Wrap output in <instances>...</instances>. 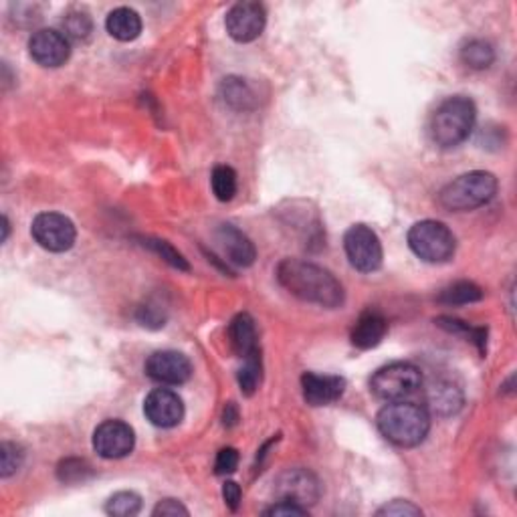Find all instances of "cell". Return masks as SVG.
<instances>
[{"label":"cell","instance_id":"cell-38","mask_svg":"<svg viewBox=\"0 0 517 517\" xmlns=\"http://www.w3.org/2000/svg\"><path fill=\"white\" fill-rule=\"evenodd\" d=\"M3 231H4V235H3V243H4L8 239V231H11V225H8L6 217H3Z\"/></svg>","mask_w":517,"mask_h":517},{"label":"cell","instance_id":"cell-31","mask_svg":"<svg viewBox=\"0 0 517 517\" xmlns=\"http://www.w3.org/2000/svg\"><path fill=\"white\" fill-rule=\"evenodd\" d=\"M24 461V453L19 445L14 442H3L0 445V477L6 479L21 469Z\"/></svg>","mask_w":517,"mask_h":517},{"label":"cell","instance_id":"cell-8","mask_svg":"<svg viewBox=\"0 0 517 517\" xmlns=\"http://www.w3.org/2000/svg\"><path fill=\"white\" fill-rule=\"evenodd\" d=\"M32 239L49 253H65L69 251L77 239V231L73 220L61 212H43L35 217L31 227Z\"/></svg>","mask_w":517,"mask_h":517},{"label":"cell","instance_id":"cell-1","mask_svg":"<svg viewBox=\"0 0 517 517\" xmlns=\"http://www.w3.org/2000/svg\"><path fill=\"white\" fill-rule=\"evenodd\" d=\"M277 281L293 298L327 309L340 308L346 293L330 271L309 261L283 259L277 267Z\"/></svg>","mask_w":517,"mask_h":517},{"label":"cell","instance_id":"cell-25","mask_svg":"<svg viewBox=\"0 0 517 517\" xmlns=\"http://www.w3.org/2000/svg\"><path fill=\"white\" fill-rule=\"evenodd\" d=\"M142 510V497L134 491H120L113 494L105 504V513L111 517H134Z\"/></svg>","mask_w":517,"mask_h":517},{"label":"cell","instance_id":"cell-21","mask_svg":"<svg viewBox=\"0 0 517 517\" xmlns=\"http://www.w3.org/2000/svg\"><path fill=\"white\" fill-rule=\"evenodd\" d=\"M461 61L469 69H489L495 63V47L486 39H471L461 47Z\"/></svg>","mask_w":517,"mask_h":517},{"label":"cell","instance_id":"cell-37","mask_svg":"<svg viewBox=\"0 0 517 517\" xmlns=\"http://www.w3.org/2000/svg\"><path fill=\"white\" fill-rule=\"evenodd\" d=\"M236 421H239V413H236V406L233 402H228L225 413H223V424L225 426H235Z\"/></svg>","mask_w":517,"mask_h":517},{"label":"cell","instance_id":"cell-4","mask_svg":"<svg viewBox=\"0 0 517 517\" xmlns=\"http://www.w3.org/2000/svg\"><path fill=\"white\" fill-rule=\"evenodd\" d=\"M497 194V178L486 170L467 172L442 188L439 202L450 212H469L486 207Z\"/></svg>","mask_w":517,"mask_h":517},{"label":"cell","instance_id":"cell-24","mask_svg":"<svg viewBox=\"0 0 517 517\" xmlns=\"http://www.w3.org/2000/svg\"><path fill=\"white\" fill-rule=\"evenodd\" d=\"M243 366L239 370V387L245 397H253L257 392L261 379H263V362H261V350L253 352V354L241 358Z\"/></svg>","mask_w":517,"mask_h":517},{"label":"cell","instance_id":"cell-5","mask_svg":"<svg viewBox=\"0 0 517 517\" xmlns=\"http://www.w3.org/2000/svg\"><path fill=\"white\" fill-rule=\"evenodd\" d=\"M408 247L424 263H447L457 251V239L450 228L439 220H421L410 227Z\"/></svg>","mask_w":517,"mask_h":517},{"label":"cell","instance_id":"cell-19","mask_svg":"<svg viewBox=\"0 0 517 517\" xmlns=\"http://www.w3.org/2000/svg\"><path fill=\"white\" fill-rule=\"evenodd\" d=\"M228 340H231V348L239 358H245L259 350L257 342V327L249 314H239L228 325Z\"/></svg>","mask_w":517,"mask_h":517},{"label":"cell","instance_id":"cell-32","mask_svg":"<svg viewBox=\"0 0 517 517\" xmlns=\"http://www.w3.org/2000/svg\"><path fill=\"white\" fill-rule=\"evenodd\" d=\"M376 515H387V517H402V515H423L421 507L406 502V499H394V502L380 507Z\"/></svg>","mask_w":517,"mask_h":517},{"label":"cell","instance_id":"cell-3","mask_svg":"<svg viewBox=\"0 0 517 517\" xmlns=\"http://www.w3.org/2000/svg\"><path fill=\"white\" fill-rule=\"evenodd\" d=\"M475 120H477V108H475L473 100L465 95L447 97V100L434 110L431 118L429 136L432 144L442 147V150L463 144L465 139L471 136Z\"/></svg>","mask_w":517,"mask_h":517},{"label":"cell","instance_id":"cell-18","mask_svg":"<svg viewBox=\"0 0 517 517\" xmlns=\"http://www.w3.org/2000/svg\"><path fill=\"white\" fill-rule=\"evenodd\" d=\"M426 405H429L434 414L450 416L461 410L463 394L453 382L437 380L431 384L429 390H426Z\"/></svg>","mask_w":517,"mask_h":517},{"label":"cell","instance_id":"cell-22","mask_svg":"<svg viewBox=\"0 0 517 517\" xmlns=\"http://www.w3.org/2000/svg\"><path fill=\"white\" fill-rule=\"evenodd\" d=\"M434 324H437L439 327H442V330L450 332V334L465 335V338H469L475 343V346H477L479 354L486 356V352H487V330H486V327H471L469 324L461 322V319L447 317V316L434 319Z\"/></svg>","mask_w":517,"mask_h":517},{"label":"cell","instance_id":"cell-26","mask_svg":"<svg viewBox=\"0 0 517 517\" xmlns=\"http://www.w3.org/2000/svg\"><path fill=\"white\" fill-rule=\"evenodd\" d=\"M212 192L220 202H228L236 194V172L231 166H217L212 170Z\"/></svg>","mask_w":517,"mask_h":517},{"label":"cell","instance_id":"cell-12","mask_svg":"<svg viewBox=\"0 0 517 517\" xmlns=\"http://www.w3.org/2000/svg\"><path fill=\"white\" fill-rule=\"evenodd\" d=\"M29 53L40 67H61L71 57V43L61 31L39 29L29 39Z\"/></svg>","mask_w":517,"mask_h":517},{"label":"cell","instance_id":"cell-34","mask_svg":"<svg viewBox=\"0 0 517 517\" xmlns=\"http://www.w3.org/2000/svg\"><path fill=\"white\" fill-rule=\"evenodd\" d=\"M263 515H277V517H303V515H308V510L306 507H301L298 504H293V502H285V499H279V502L275 505H271L269 510L263 512Z\"/></svg>","mask_w":517,"mask_h":517},{"label":"cell","instance_id":"cell-14","mask_svg":"<svg viewBox=\"0 0 517 517\" xmlns=\"http://www.w3.org/2000/svg\"><path fill=\"white\" fill-rule=\"evenodd\" d=\"M144 414L154 426L172 429L178 426L184 418L183 398L168 388H156L144 400Z\"/></svg>","mask_w":517,"mask_h":517},{"label":"cell","instance_id":"cell-13","mask_svg":"<svg viewBox=\"0 0 517 517\" xmlns=\"http://www.w3.org/2000/svg\"><path fill=\"white\" fill-rule=\"evenodd\" d=\"M267 22L265 6L259 3H239L225 16L227 32L236 43H251L261 37Z\"/></svg>","mask_w":517,"mask_h":517},{"label":"cell","instance_id":"cell-20","mask_svg":"<svg viewBox=\"0 0 517 517\" xmlns=\"http://www.w3.org/2000/svg\"><path fill=\"white\" fill-rule=\"evenodd\" d=\"M105 29H108L113 39L121 40V43H129V40H136L139 32H142V19H139L134 8L120 6L108 14Z\"/></svg>","mask_w":517,"mask_h":517},{"label":"cell","instance_id":"cell-11","mask_svg":"<svg viewBox=\"0 0 517 517\" xmlns=\"http://www.w3.org/2000/svg\"><path fill=\"white\" fill-rule=\"evenodd\" d=\"M146 374L158 384H166V387H180L191 380L192 376V364L184 354L174 350H162L154 352V354L146 360Z\"/></svg>","mask_w":517,"mask_h":517},{"label":"cell","instance_id":"cell-16","mask_svg":"<svg viewBox=\"0 0 517 517\" xmlns=\"http://www.w3.org/2000/svg\"><path fill=\"white\" fill-rule=\"evenodd\" d=\"M217 239L223 247L228 263L236 267H251L257 259V249L247 235L233 225H220L217 228Z\"/></svg>","mask_w":517,"mask_h":517},{"label":"cell","instance_id":"cell-7","mask_svg":"<svg viewBox=\"0 0 517 517\" xmlns=\"http://www.w3.org/2000/svg\"><path fill=\"white\" fill-rule=\"evenodd\" d=\"M343 249H346L350 265L360 273H374L382 267V243L370 227H350L343 235Z\"/></svg>","mask_w":517,"mask_h":517},{"label":"cell","instance_id":"cell-2","mask_svg":"<svg viewBox=\"0 0 517 517\" xmlns=\"http://www.w3.org/2000/svg\"><path fill=\"white\" fill-rule=\"evenodd\" d=\"M376 424L384 439L392 445L402 449L418 447L426 439L431 431V416L429 410L414 402H388L379 416Z\"/></svg>","mask_w":517,"mask_h":517},{"label":"cell","instance_id":"cell-28","mask_svg":"<svg viewBox=\"0 0 517 517\" xmlns=\"http://www.w3.org/2000/svg\"><path fill=\"white\" fill-rule=\"evenodd\" d=\"M223 95H225V102L231 105V108H236V110H249L251 108L253 92L243 79H236V77L225 79Z\"/></svg>","mask_w":517,"mask_h":517},{"label":"cell","instance_id":"cell-9","mask_svg":"<svg viewBox=\"0 0 517 517\" xmlns=\"http://www.w3.org/2000/svg\"><path fill=\"white\" fill-rule=\"evenodd\" d=\"M275 495L308 510L309 505L317 504L319 495H322V486L314 473L303 469V467H295V469H285L275 479Z\"/></svg>","mask_w":517,"mask_h":517},{"label":"cell","instance_id":"cell-23","mask_svg":"<svg viewBox=\"0 0 517 517\" xmlns=\"http://www.w3.org/2000/svg\"><path fill=\"white\" fill-rule=\"evenodd\" d=\"M481 299H483V290L471 281H457L445 287L439 295V301L447 303V306H465V303H475Z\"/></svg>","mask_w":517,"mask_h":517},{"label":"cell","instance_id":"cell-27","mask_svg":"<svg viewBox=\"0 0 517 517\" xmlns=\"http://www.w3.org/2000/svg\"><path fill=\"white\" fill-rule=\"evenodd\" d=\"M138 241H139V245H144V247L154 251L156 255L166 261L170 267H174L178 271H188V269H191V265H188V261L183 255H180V253L174 247H172L168 241L154 239V236H139Z\"/></svg>","mask_w":517,"mask_h":517},{"label":"cell","instance_id":"cell-36","mask_svg":"<svg viewBox=\"0 0 517 517\" xmlns=\"http://www.w3.org/2000/svg\"><path fill=\"white\" fill-rule=\"evenodd\" d=\"M241 487H239V483H235V481H227L225 486H223V499H225V504L227 507L231 512H236L239 510V504H241Z\"/></svg>","mask_w":517,"mask_h":517},{"label":"cell","instance_id":"cell-30","mask_svg":"<svg viewBox=\"0 0 517 517\" xmlns=\"http://www.w3.org/2000/svg\"><path fill=\"white\" fill-rule=\"evenodd\" d=\"M92 29H94V24L87 13L73 11L63 19V35L67 39L84 40L92 35Z\"/></svg>","mask_w":517,"mask_h":517},{"label":"cell","instance_id":"cell-29","mask_svg":"<svg viewBox=\"0 0 517 517\" xmlns=\"http://www.w3.org/2000/svg\"><path fill=\"white\" fill-rule=\"evenodd\" d=\"M94 475L92 465L84 459H65L57 469V477L63 483H84Z\"/></svg>","mask_w":517,"mask_h":517},{"label":"cell","instance_id":"cell-10","mask_svg":"<svg viewBox=\"0 0 517 517\" xmlns=\"http://www.w3.org/2000/svg\"><path fill=\"white\" fill-rule=\"evenodd\" d=\"M136 447V432L118 418H110L97 426L94 432V449L103 459H124Z\"/></svg>","mask_w":517,"mask_h":517},{"label":"cell","instance_id":"cell-35","mask_svg":"<svg viewBox=\"0 0 517 517\" xmlns=\"http://www.w3.org/2000/svg\"><path fill=\"white\" fill-rule=\"evenodd\" d=\"M191 512L178 502V499H162V502L154 507L152 515L154 517H178V515H188Z\"/></svg>","mask_w":517,"mask_h":517},{"label":"cell","instance_id":"cell-17","mask_svg":"<svg viewBox=\"0 0 517 517\" xmlns=\"http://www.w3.org/2000/svg\"><path fill=\"white\" fill-rule=\"evenodd\" d=\"M388 332V322L380 311L368 309L358 317V322L352 330V343L360 350H372L384 340Z\"/></svg>","mask_w":517,"mask_h":517},{"label":"cell","instance_id":"cell-15","mask_svg":"<svg viewBox=\"0 0 517 517\" xmlns=\"http://www.w3.org/2000/svg\"><path fill=\"white\" fill-rule=\"evenodd\" d=\"M303 398L311 406H327L342 398L346 390V380L342 376H325L316 372H306L301 376Z\"/></svg>","mask_w":517,"mask_h":517},{"label":"cell","instance_id":"cell-6","mask_svg":"<svg viewBox=\"0 0 517 517\" xmlns=\"http://www.w3.org/2000/svg\"><path fill=\"white\" fill-rule=\"evenodd\" d=\"M423 388V374L414 364L394 362L372 376L370 390L376 398L387 402L406 400Z\"/></svg>","mask_w":517,"mask_h":517},{"label":"cell","instance_id":"cell-33","mask_svg":"<svg viewBox=\"0 0 517 517\" xmlns=\"http://www.w3.org/2000/svg\"><path fill=\"white\" fill-rule=\"evenodd\" d=\"M236 467H239V453H236V449L233 447L220 449L215 463L217 475H231L236 471Z\"/></svg>","mask_w":517,"mask_h":517}]
</instances>
